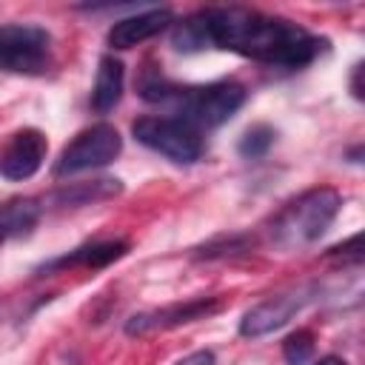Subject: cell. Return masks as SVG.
<instances>
[{
  "instance_id": "4fadbf2b",
  "label": "cell",
  "mask_w": 365,
  "mask_h": 365,
  "mask_svg": "<svg viewBox=\"0 0 365 365\" xmlns=\"http://www.w3.org/2000/svg\"><path fill=\"white\" fill-rule=\"evenodd\" d=\"M43 217V205L34 197H17L0 205V245L9 240L29 237Z\"/></svg>"
},
{
  "instance_id": "e0dca14e",
  "label": "cell",
  "mask_w": 365,
  "mask_h": 365,
  "mask_svg": "<svg viewBox=\"0 0 365 365\" xmlns=\"http://www.w3.org/2000/svg\"><path fill=\"white\" fill-rule=\"evenodd\" d=\"M282 356H285L288 365H308L311 356H314V334L305 331V328L288 334L285 342H282Z\"/></svg>"
},
{
  "instance_id": "7a4b0ae2",
  "label": "cell",
  "mask_w": 365,
  "mask_h": 365,
  "mask_svg": "<svg viewBox=\"0 0 365 365\" xmlns=\"http://www.w3.org/2000/svg\"><path fill=\"white\" fill-rule=\"evenodd\" d=\"M140 97L148 103H171L174 117L194 128H217L228 123L245 106V86L237 80H214L205 86H177L168 77L151 71L140 80Z\"/></svg>"
},
{
  "instance_id": "ac0fdd59",
  "label": "cell",
  "mask_w": 365,
  "mask_h": 365,
  "mask_svg": "<svg viewBox=\"0 0 365 365\" xmlns=\"http://www.w3.org/2000/svg\"><path fill=\"white\" fill-rule=\"evenodd\" d=\"M174 365H217V356H214V351L200 348V351H194V354L182 356V359H180V362H174Z\"/></svg>"
},
{
  "instance_id": "6da1fadb",
  "label": "cell",
  "mask_w": 365,
  "mask_h": 365,
  "mask_svg": "<svg viewBox=\"0 0 365 365\" xmlns=\"http://www.w3.org/2000/svg\"><path fill=\"white\" fill-rule=\"evenodd\" d=\"M177 51H234L262 66L302 68L325 51V40L305 26L245 6H211L191 11L171 26Z\"/></svg>"
},
{
  "instance_id": "9a60e30c",
  "label": "cell",
  "mask_w": 365,
  "mask_h": 365,
  "mask_svg": "<svg viewBox=\"0 0 365 365\" xmlns=\"http://www.w3.org/2000/svg\"><path fill=\"white\" fill-rule=\"evenodd\" d=\"M274 140H277V131H274L271 125L259 123V125H251V128L240 137L237 151H240L242 160H262V157L271 151Z\"/></svg>"
},
{
  "instance_id": "9c48e42d",
  "label": "cell",
  "mask_w": 365,
  "mask_h": 365,
  "mask_svg": "<svg viewBox=\"0 0 365 365\" xmlns=\"http://www.w3.org/2000/svg\"><path fill=\"white\" fill-rule=\"evenodd\" d=\"M222 308V299L217 297H200V299H188V302H174L165 308H154V311H143L125 319V334L128 336H143L151 331H165V328H177L194 319H205L211 314H217Z\"/></svg>"
},
{
  "instance_id": "5b68a950",
  "label": "cell",
  "mask_w": 365,
  "mask_h": 365,
  "mask_svg": "<svg viewBox=\"0 0 365 365\" xmlns=\"http://www.w3.org/2000/svg\"><path fill=\"white\" fill-rule=\"evenodd\" d=\"M54 66V37L37 23L0 26V71L40 77Z\"/></svg>"
},
{
  "instance_id": "8fae6325",
  "label": "cell",
  "mask_w": 365,
  "mask_h": 365,
  "mask_svg": "<svg viewBox=\"0 0 365 365\" xmlns=\"http://www.w3.org/2000/svg\"><path fill=\"white\" fill-rule=\"evenodd\" d=\"M125 254H128V242H125V240L86 242V245H80V248H74V251H68V254H63V257H57V259L43 262V265L37 268V274L46 277V274L66 271V268H91V271H97V268H106V265L123 259Z\"/></svg>"
},
{
  "instance_id": "ffe728a7",
  "label": "cell",
  "mask_w": 365,
  "mask_h": 365,
  "mask_svg": "<svg viewBox=\"0 0 365 365\" xmlns=\"http://www.w3.org/2000/svg\"><path fill=\"white\" fill-rule=\"evenodd\" d=\"M317 365H348V362L342 356H336V354H325V356L317 359Z\"/></svg>"
},
{
  "instance_id": "ba28073f",
  "label": "cell",
  "mask_w": 365,
  "mask_h": 365,
  "mask_svg": "<svg viewBox=\"0 0 365 365\" xmlns=\"http://www.w3.org/2000/svg\"><path fill=\"white\" fill-rule=\"evenodd\" d=\"M48 154V140L40 128H20L0 143V177L11 182L31 180Z\"/></svg>"
},
{
  "instance_id": "30bf717a",
  "label": "cell",
  "mask_w": 365,
  "mask_h": 365,
  "mask_svg": "<svg viewBox=\"0 0 365 365\" xmlns=\"http://www.w3.org/2000/svg\"><path fill=\"white\" fill-rule=\"evenodd\" d=\"M168 26H174V11L171 9H148V11H137L128 17L114 20V26L106 34V43L114 51H125L134 48L151 37H157L160 31H165Z\"/></svg>"
},
{
  "instance_id": "3957f363",
  "label": "cell",
  "mask_w": 365,
  "mask_h": 365,
  "mask_svg": "<svg viewBox=\"0 0 365 365\" xmlns=\"http://www.w3.org/2000/svg\"><path fill=\"white\" fill-rule=\"evenodd\" d=\"M339 208H342V194L336 188L328 185L308 188L297 200L282 205V211L268 225V237L282 251L305 248L331 228Z\"/></svg>"
},
{
  "instance_id": "7c38bea8",
  "label": "cell",
  "mask_w": 365,
  "mask_h": 365,
  "mask_svg": "<svg viewBox=\"0 0 365 365\" xmlns=\"http://www.w3.org/2000/svg\"><path fill=\"white\" fill-rule=\"evenodd\" d=\"M125 88V66L114 54H103L97 63V77L91 88V108L97 114H108L120 106Z\"/></svg>"
},
{
  "instance_id": "5bb4252c",
  "label": "cell",
  "mask_w": 365,
  "mask_h": 365,
  "mask_svg": "<svg viewBox=\"0 0 365 365\" xmlns=\"http://www.w3.org/2000/svg\"><path fill=\"white\" fill-rule=\"evenodd\" d=\"M123 191V182L114 177H103V180H91V182H68L60 191L51 194V202L57 205H88V202H100L108 197H117Z\"/></svg>"
},
{
  "instance_id": "52a82bcc",
  "label": "cell",
  "mask_w": 365,
  "mask_h": 365,
  "mask_svg": "<svg viewBox=\"0 0 365 365\" xmlns=\"http://www.w3.org/2000/svg\"><path fill=\"white\" fill-rule=\"evenodd\" d=\"M317 294V285H297L288 291H279L262 302H257L254 308H248L240 319V336L245 339H259L268 336L274 331H279L282 325H288Z\"/></svg>"
},
{
  "instance_id": "2e32d148",
  "label": "cell",
  "mask_w": 365,
  "mask_h": 365,
  "mask_svg": "<svg viewBox=\"0 0 365 365\" xmlns=\"http://www.w3.org/2000/svg\"><path fill=\"white\" fill-rule=\"evenodd\" d=\"M251 245H254L251 237L231 234V237H220V240L205 242L202 248H197V257H205V259H214V257H237V254H245Z\"/></svg>"
},
{
  "instance_id": "d6986e66",
  "label": "cell",
  "mask_w": 365,
  "mask_h": 365,
  "mask_svg": "<svg viewBox=\"0 0 365 365\" xmlns=\"http://www.w3.org/2000/svg\"><path fill=\"white\" fill-rule=\"evenodd\" d=\"M359 77H362V63H356L354 66V74H351V91H354L356 100H362V83H359Z\"/></svg>"
},
{
  "instance_id": "277c9868",
  "label": "cell",
  "mask_w": 365,
  "mask_h": 365,
  "mask_svg": "<svg viewBox=\"0 0 365 365\" xmlns=\"http://www.w3.org/2000/svg\"><path fill=\"white\" fill-rule=\"evenodd\" d=\"M131 134L140 145L163 154L177 165H194L205 154L202 131L171 114H145L131 123Z\"/></svg>"
},
{
  "instance_id": "8992f818",
  "label": "cell",
  "mask_w": 365,
  "mask_h": 365,
  "mask_svg": "<svg viewBox=\"0 0 365 365\" xmlns=\"http://www.w3.org/2000/svg\"><path fill=\"white\" fill-rule=\"evenodd\" d=\"M123 151V137L108 123H94L74 134L71 143L63 145L60 157L51 165L54 177H71L80 171H94L108 163H114Z\"/></svg>"
}]
</instances>
